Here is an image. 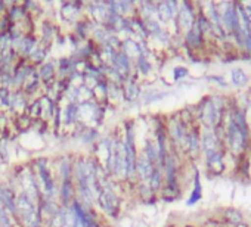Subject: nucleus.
<instances>
[{"instance_id":"nucleus-5","label":"nucleus","mask_w":251,"mask_h":227,"mask_svg":"<svg viewBox=\"0 0 251 227\" xmlns=\"http://www.w3.org/2000/svg\"><path fill=\"white\" fill-rule=\"evenodd\" d=\"M141 96H142V89L141 84L138 83V74L133 72L123 83V97L127 102H136Z\"/></svg>"},{"instance_id":"nucleus-24","label":"nucleus","mask_w":251,"mask_h":227,"mask_svg":"<svg viewBox=\"0 0 251 227\" xmlns=\"http://www.w3.org/2000/svg\"><path fill=\"white\" fill-rule=\"evenodd\" d=\"M207 78H208V80H211V81H214L216 84H219V86H222V87H226V86H227L223 77H217V75H208Z\"/></svg>"},{"instance_id":"nucleus-14","label":"nucleus","mask_w":251,"mask_h":227,"mask_svg":"<svg viewBox=\"0 0 251 227\" xmlns=\"http://www.w3.org/2000/svg\"><path fill=\"white\" fill-rule=\"evenodd\" d=\"M223 223L229 227H238L244 221V214L236 208H226L223 211Z\"/></svg>"},{"instance_id":"nucleus-9","label":"nucleus","mask_w":251,"mask_h":227,"mask_svg":"<svg viewBox=\"0 0 251 227\" xmlns=\"http://www.w3.org/2000/svg\"><path fill=\"white\" fill-rule=\"evenodd\" d=\"M40 30H42V33H40L39 42H40L42 46H45L46 49H49V47L52 46V43H53L56 34L59 33V31H58V27H56V24H55L52 20L48 18V20H45V21L42 23Z\"/></svg>"},{"instance_id":"nucleus-3","label":"nucleus","mask_w":251,"mask_h":227,"mask_svg":"<svg viewBox=\"0 0 251 227\" xmlns=\"http://www.w3.org/2000/svg\"><path fill=\"white\" fill-rule=\"evenodd\" d=\"M84 9H86V5H83L81 2H64L61 5L59 15L65 23L75 24L84 17L83 14Z\"/></svg>"},{"instance_id":"nucleus-8","label":"nucleus","mask_w":251,"mask_h":227,"mask_svg":"<svg viewBox=\"0 0 251 227\" xmlns=\"http://www.w3.org/2000/svg\"><path fill=\"white\" fill-rule=\"evenodd\" d=\"M179 12V3L177 2H161L157 3V17L161 24H166L172 20H176Z\"/></svg>"},{"instance_id":"nucleus-23","label":"nucleus","mask_w":251,"mask_h":227,"mask_svg":"<svg viewBox=\"0 0 251 227\" xmlns=\"http://www.w3.org/2000/svg\"><path fill=\"white\" fill-rule=\"evenodd\" d=\"M188 74H189V71H188V68H185V67H176V68L173 69V77H175L176 81H179V80L188 77Z\"/></svg>"},{"instance_id":"nucleus-2","label":"nucleus","mask_w":251,"mask_h":227,"mask_svg":"<svg viewBox=\"0 0 251 227\" xmlns=\"http://www.w3.org/2000/svg\"><path fill=\"white\" fill-rule=\"evenodd\" d=\"M197 15L198 14H195V6L192 3L183 2L182 5H179V12L175 21L177 24V28L183 31V36L192 28L194 23L197 21Z\"/></svg>"},{"instance_id":"nucleus-19","label":"nucleus","mask_w":251,"mask_h":227,"mask_svg":"<svg viewBox=\"0 0 251 227\" xmlns=\"http://www.w3.org/2000/svg\"><path fill=\"white\" fill-rule=\"evenodd\" d=\"M138 195L141 198L142 202L145 204H152L157 199V195L151 190V187L148 186V183H138Z\"/></svg>"},{"instance_id":"nucleus-16","label":"nucleus","mask_w":251,"mask_h":227,"mask_svg":"<svg viewBox=\"0 0 251 227\" xmlns=\"http://www.w3.org/2000/svg\"><path fill=\"white\" fill-rule=\"evenodd\" d=\"M33 121L27 114H18V115H15V120H14V126L17 129V132L20 133H27L31 130L33 127Z\"/></svg>"},{"instance_id":"nucleus-21","label":"nucleus","mask_w":251,"mask_h":227,"mask_svg":"<svg viewBox=\"0 0 251 227\" xmlns=\"http://www.w3.org/2000/svg\"><path fill=\"white\" fill-rule=\"evenodd\" d=\"M124 100L123 97V86L108 83V103H117Z\"/></svg>"},{"instance_id":"nucleus-7","label":"nucleus","mask_w":251,"mask_h":227,"mask_svg":"<svg viewBox=\"0 0 251 227\" xmlns=\"http://www.w3.org/2000/svg\"><path fill=\"white\" fill-rule=\"evenodd\" d=\"M77 199L74 182H61L58 187V202L61 206L68 208Z\"/></svg>"},{"instance_id":"nucleus-20","label":"nucleus","mask_w":251,"mask_h":227,"mask_svg":"<svg viewBox=\"0 0 251 227\" xmlns=\"http://www.w3.org/2000/svg\"><path fill=\"white\" fill-rule=\"evenodd\" d=\"M152 71V64L147 56H139L135 61V72H138L139 75H150Z\"/></svg>"},{"instance_id":"nucleus-17","label":"nucleus","mask_w":251,"mask_h":227,"mask_svg":"<svg viewBox=\"0 0 251 227\" xmlns=\"http://www.w3.org/2000/svg\"><path fill=\"white\" fill-rule=\"evenodd\" d=\"M202 196V186H201V177H200V171L195 170V176H194V189L191 192V196L188 199V205H195Z\"/></svg>"},{"instance_id":"nucleus-4","label":"nucleus","mask_w":251,"mask_h":227,"mask_svg":"<svg viewBox=\"0 0 251 227\" xmlns=\"http://www.w3.org/2000/svg\"><path fill=\"white\" fill-rule=\"evenodd\" d=\"M18 192L5 182H0V204L8 211V214L15 220V202Z\"/></svg>"},{"instance_id":"nucleus-1","label":"nucleus","mask_w":251,"mask_h":227,"mask_svg":"<svg viewBox=\"0 0 251 227\" xmlns=\"http://www.w3.org/2000/svg\"><path fill=\"white\" fill-rule=\"evenodd\" d=\"M96 206L108 218H118L121 212V195L114 190V180L109 179L102 187L96 199Z\"/></svg>"},{"instance_id":"nucleus-10","label":"nucleus","mask_w":251,"mask_h":227,"mask_svg":"<svg viewBox=\"0 0 251 227\" xmlns=\"http://www.w3.org/2000/svg\"><path fill=\"white\" fill-rule=\"evenodd\" d=\"M73 164L74 159L70 155H62L56 162V173L59 182H73Z\"/></svg>"},{"instance_id":"nucleus-22","label":"nucleus","mask_w":251,"mask_h":227,"mask_svg":"<svg viewBox=\"0 0 251 227\" xmlns=\"http://www.w3.org/2000/svg\"><path fill=\"white\" fill-rule=\"evenodd\" d=\"M0 227H18L17 221L8 214L2 204H0Z\"/></svg>"},{"instance_id":"nucleus-11","label":"nucleus","mask_w":251,"mask_h":227,"mask_svg":"<svg viewBox=\"0 0 251 227\" xmlns=\"http://www.w3.org/2000/svg\"><path fill=\"white\" fill-rule=\"evenodd\" d=\"M121 52L127 56L130 61H136L139 56H142V47H141V42L136 39H126L121 43Z\"/></svg>"},{"instance_id":"nucleus-12","label":"nucleus","mask_w":251,"mask_h":227,"mask_svg":"<svg viewBox=\"0 0 251 227\" xmlns=\"http://www.w3.org/2000/svg\"><path fill=\"white\" fill-rule=\"evenodd\" d=\"M205 165L207 170L211 171L213 174H222L226 168L225 164V151H217L213 155H210L208 158H205Z\"/></svg>"},{"instance_id":"nucleus-18","label":"nucleus","mask_w":251,"mask_h":227,"mask_svg":"<svg viewBox=\"0 0 251 227\" xmlns=\"http://www.w3.org/2000/svg\"><path fill=\"white\" fill-rule=\"evenodd\" d=\"M230 81L235 87H244L245 84H248L250 77L242 68H233L230 71Z\"/></svg>"},{"instance_id":"nucleus-15","label":"nucleus","mask_w":251,"mask_h":227,"mask_svg":"<svg viewBox=\"0 0 251 227\" xmlns=\"http://www.w3.org/2000/svg\"><path fill=\"white\" fill-rule=\"evenodd\" d=\"M48 53H49V49H46L45 46H42L39 43V46L31 52V55L27 58L28 64L34 65V67H40L42 64L46 62V58H48Z\"/></svg>"},{"instance_id":"nucleus-6","label":"nucleus","mask_w":251,"mask_h":227,"mask_svg":"<svg viewBox=\"0 0 251 227\" xmlns=\"http://www.w3.org/2000/svg\"><path fill=\"white\" fill-rule=\"evenodd\" d=\"M37 74L40 78V83L43 87L53 84L58 80V72H56V61L55 59H49L45 64H42L40 67H37Z\"/></svg>"},{"instance_id":"nucleus-13","label":"nucleus","mask_w":251,"mask_h":227,"mask_svg":"<svg viewBox=\"0 0 251 227\" xmlns=\"http://www.w3.org/2000/svg\"><path fill=\"white\" fill-rule=\"evenodd\" d=\"M78 124V103H67L62 106V126L75 127Z\"/></svg>"}]
</instances>
